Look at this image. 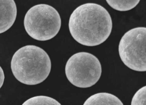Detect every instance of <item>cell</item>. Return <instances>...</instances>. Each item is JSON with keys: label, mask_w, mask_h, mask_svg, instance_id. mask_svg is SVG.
<instances>
[{"label": "cell", "mask_w": 146, "mask_h": 105, "mask_svg": "<svg viewBox=\"0 0 146 105\" xmlns=\"http://www.w3.org/2000/svg\"><path fill=\"white\" fill-rule=\"evenodd\" d=\"M68 27L74 39L87 46L99 45L110 36L112 28L111 17L99 4L87 3L76 8L71 14Z\"/></svg>", "instance_id": "6da1fadb"}, {"label": "cell", "mask_w": 146, "mask_h": 105, "mask_svg": "<svg viewBox=\"0 0 146 105\" xmlns=\"http://www.w3.org/2000/svg\"><path fill=\"white\" fill-rule=\"evenodd\" d=\"M12 72L21 83L35 85L44 81L50 72L51 64L47 53L36 46L28 45L18 49L11 63Z\"/></svg>", "instance_id": "7a4b0ae2"}, {"label": "cell", "mask_w": 146, "mask_h": 105, "mask_svg": "<svg viewBox=\"0 0 146 105\" xmlns=\"http://www.w3.org/2000/svg\"><path fill=\"white\" fill-rule=\"evenodd\" d=\"M60 16L58 11L48 5L41 4L31 7L24 20L25 29L33 39L46 41L54 37L61 26Z\"/></svg>", "instance_id": "3957f363"}, {"label": "cell", "mask_w": 146, "mask_h": 105, "mask_svg": "<svg viewBox=\"0 0 146 105\" xmlns=\"http://www.w3.org/2000/svg\"><path fill=\"white\" fill-rule=\"evenodd\" d=\"M102 66L94 55L80 52L72 56L67 61L65 73L69 81L79 88H86L94 85L101 75Z\"/></svg>", "instance_id": "277c9868"}, {"label": "cell", "mask_w": 146, "mask_h": 105, "mask_svg": "<svg viewBox=\"0 0 146 105\" xmlns=\"http://www.w3.org/2000/svg\"><path fill=\"white\" fill-rule=\"evenodd\" d=\"M146 28L131 29L125 33L118 46L121 60L129 68L138 72L146 71Z\"/></svg>", "instance_id": "5b68a950"}, {"label": "cell", "mask_w": 146, "mask_h": 105, "mask_svg": "<svg viewBox=\"0 0 146 105\" xmlns=\"http://www.w3.org/2000/svg\"><path fill=\"white\" fill-rule=\"evenodd\" d=\"M17 13L14 0H0V34L11 27L16 20Z\"/></svg>", "instance_id": "8992f818"}, {"label": "cell", "mask_w": 146, "mask_h": 105, "mask_svg": "<svg viewBox=\"0 0 146 105\" xmlns=\"http://www.w3.org/2000/svg\"><path fill=\"white\" fill-rule=\"evenodd\" d=\"M83 105H123L121 101L111 94L101 92L94 94L85 101Z\"/></svg>", "instance_id": "52a82bcc"}, {"label": "cell", "mask_w": 146, "mask_h": 105, "mask_svg": "<svg viewBox=\"0 0 146 105\" xmlns=\"http://www.w3.org/2000/svg\"><path fill=\"white\" fill-rule=\"evenodd\" d=\"M112 8L120 11L131 10L139 3L140 0H106Z\"/></svg>", "instance_id": "ba28073f"}, {"label": "cell", "mask_w": 146, "mask_h": 105, "mask_svg": "<svg viewBox=\"0 0 146 105\" xmlns=\"http://www.w3.org/2000/svg\"><path fill=\"white\" fill-rule=\"evenodd\" d=\"M21 105H61L54 99L46 96H38L31 97Z\"/></svg>", "instance_id": "9c48e42d"}, {"label": "cell", "mask_w": 146, "mask_h": 105, "mask_svg": "<svg viewBox=\"0 0 146 105\" xmlns=\"http://www.w3.org/2000/svg\"><path fill=\"white\" fill-rule=\"evenodd\" d=\"M146 86L139 89L133 96L131 105H146Z\"/></svg>", "instance_id": "30bf717a"}, {"label": "cell", "mask_w": 146, "mask_h": 105, "mask_svg": "<svg viewBox=\"0 0 146 105\" xmlns=\"http://www.w3.org/2000/svg\"><path fill=\"white\" fill-rule=\"evenodd\" d=\"M5 75L3 71L0 66V89L2 86L4 80Z\"/></svg>", "instance_id": "8fae6325"}]
</instances>
